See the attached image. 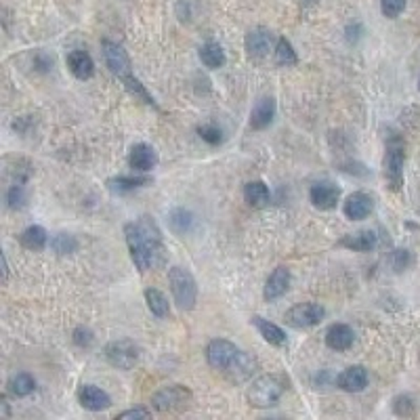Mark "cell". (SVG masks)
<instances>
[{
	"instance_id": "26",
	"label": "cell",
	"mask_w": 420,
	"mask_h": 420,
	"mask_svg": "<svg viewBox=\"0 0 420 420\" xmlns=\"http://www.w3.org/2000/svg\"><path fill=\"white\" fill-rule=\"evenodd\" d=\"M244 200L252 208H263L269 202V187L263 181H250L244 185Z\"/></svg>"
},
{
	"instance_id": "24",
	"label": "cell",
	"mask_w": 420,
	"mask_h": 420,
	"mask_svg": "<svg viewBox=\"0 0 420 420\" xmlns=\"http://www.w3.org/2000/svg\"><path fill=\"white\" fill-rule=\"evenodd\" d=\"M146 185H150V179H148V177H114V179L107 181V189H110L112 193H118V195L130 193V191L141 189V187H146Z\"/></svg>"
},
{
	"instance_id": "17",
	"label": "cell",
	"mask_w": 420,
	"mask_h": 420,
	"mask_svg": "<svg viewBox=\"0 0 420 420\" xmlns=\"http://www.w3.org/2000/svg\"><path fill=\"white\" fill-rule=\"evenodd\" d=\"M128 164L130 168L139 170V173H148L152 168H156L158 164V154L152 146L148 143H139L130 150V156H128Z\"/></svg>"
},
{
	"instance_id": "31",
	"label": "cell",
	"mask_w": 420,
	"mask_h": 420,
	"mask_svg": "<svg viewBox=\"0 0 420 420\" xmlns=\"http://www.w3.org/2000/svg\"><path fill=\"white\" fill-rule=\"evenodd\" d=\"M7 202H9V208H13V210H21V208L26 206L28 193H26L24 183L17 181L15 185H11V189H9V193H7Z\"/></svg>"
},
{
	"instance_id": "27",
	"label": "cell",
	"mask_w": 420,
	"mask_h": 420,
	"mask_svg": "<svg viewBox=\"0 0 420 420\" xmlns=\"http://www.w3.org/2000/svg\"><path fill=\"white\" fill-rule=\"evenodd\" d=\"M146 303H148V309H150L156 317L164 320V317L170 315L168 299H166L164 292H160L158 288H148V290H146Z\"/></svg>"
},
{
	"instance_id": "32",
	"label": "cell",
	"mask_w": 420,
	"mask_h": 420,
	"mask_svg": "<svg viewBox=\"0 0 420 420\" xmlns=\"http://www.w3.org/2000/svg\"><path fill=\"white\" fill-rule=\"evenodd\" d=\"M198 134L202 137V141H206L208 146H219L223 141V132L215 124H202L198 128Z\"/></svg>"
},
{
	"instance_id": "15",
	"label": "cell",
	"mask_w": 420,
	"mask_h": 420,
	"mask_svg": "<svg viewBox=\"0 0 420 420\" xmlns=\"http://www.w3.org/2000/svg\"><path fill=\"white\" fill-rule=\"evenodd\" d=\"M336 385L347 393H360L368 387V370L364 366H351L338 374Z\"/></svg>"
},
{
	"instance_id": "21",
	"label": "cell",
	"mask_w": 420,
	"mask_h": 420,
	"mask_svg": "<svg viewBox=\"0 0 420 420\" xmlns=\"http://www.w3.org/2000/svg\"><path fill=\"white\" fill-rule=\"evenodd\" d=\"M252 326L259 330V334L269 344H273V347H284L286 344V332L279 328L277 324H273V322H269V320H265L261 315H254L252 317Z\"/></svg>"
},
{
	"instance_id": "3",
	"label": "cell",
	"mask_w": 420,
	"mask_h": 420,
	"mask_svg": "<svg viewBox=\"0 0 420 420\" xmlns=\"http://www.w3.org/2000/svg\"><path fill=\"white\" fill-rule=\"evenodd\" d=\"M288 387V380L279 374H265L261 378H256L248 393H246V399L252 408H269L273 405L279 397L284 395Z\"/></svg>"
},
{
	"instance_id": "20",
	"label": "cell",
	"mask_w": 420,
	"mask_h": 420,
	"mask_svg": "<svg viewBox=\"0 0 420 420\" xmlns=\"http://www.w3.org/2000/svg\"><path fill=\"white\" fill-rule=\"evenodd\" d=\"M378 244V236L374 231H358V234H351V236H344L338 246L342 248H349L353 252H370L374 250Z\"/></svg>"
},
{
	"instance_id": "5",
	"label": "cell",
	"mask_w": 420,
	"mask_h": 420,
	"mask_svg": "<svg viewBox=\"0 0 420 420\" xmlns=\"http://www.w3.org/2000/svg\"><path fill=\"white\" fill-rule=\"evenodd\" d=\"M168 284H170V292H173V299L179 305V309L191 311L198 303V286H195L193 275L183 267H170Z\"/></svg>"
},
{
	"instance_id": "23",
	"label": "cell",
	"mask_w": 420,
	"mask_h": 420,
	"mask_svg": "<svg viewBox=\"0 0 420 420\" xmlns=\"http://www.w3.org/2000/svg\"><path fill=\"white\" fill-rule=\"evenodd\" d=\"M19 242H21L24 248H28V250H32V252H40V250H44L46 244H49V234H46L44 227L32 225V227H28V229L19 236Z\"/></svg>"
},
{
	"instance_id": "25",
	"label": "cell",
	"mask_w": 420,
	"mask_h": 420,
	"mask_svg": "<svg viewBox=\"0 0 420 420\" xmlns=\"http://www.w3.org/2000/svg\"><path fill=\"white\" fill-rule=\"evenodd\" d=\"M200 59L206 67L210 69H219L225 65L227 57H225V51L221 49V44L217 42H206L202 49H200Z\"/></svg>"
},
{
	"instance_id": "8",
	"label": "cell",
	"mask_w": 420,
	"mask_h": 420,
	"mask_svg": "<svg viewBox=\"0 0 420 420\" xmlns=\"http://www.w3.org/2000/svg\"><path fill=\"white\" fill-rule=\"evenodd\" d=\"M326 315V309L317 303H299L292 309L286 311L284 320L288 326L297 328V330H307L317 326Z\"/></svg>"
},
{
	"instance_id": "19",
	"label": "cell",
	"mask_w": 420,
	"mask_h": 420,
	"mask_svg": "<svg viewBox=\"0 0 420 420\" xmlns=\"http://www.w3.org/2000/svg\"><path fill=\"white\" fill-rule=\"evenodd\" d=\"M275 118V99L273 97H263L256 101L250 114V128L252 130H263L267 128Z\"/></svg>"
},
{
	"instance_id": "1",
	"label": "cell",
	"mask_w": 420,
	"mask_h": 420,
	"mask_svg": "<svg viewBox=\"0 0 420 420\" xmlns=\"http://www.w3.org/2000/svg\"><path fill=\"white\" fill-rule=\"evenodd\" d=\"M124 236L130 250V259L141 273L164 265L166 248L162 242V231L152 217H141L132 223H126Z\"/></svg>"
},
{
	"instance_id": "38",
	"label": "cell",
	"mask_w": 420,
	"mask_h": 420,
	"mask_svg": "<svg viewBox=\"0 0 420 420\" xmlns=\"http://www.w3.org/2000/svg\"><path fill=\"white\" fill-rule=\"evenodd\" d=\"M3 273H5V279L9 277V265H7V256L3 254Z\"/></svg>"
},
{
	"instance_id": "10",
	"label": "cell",
	"mask_w": 420,
	"mask_h": 420,
	"mask_svg": "<svg viewBox=\"0 0 420 420\" xmlns=\"http://www.w3.org/2000/svg\"><path fill=\"white\" fill-rule=\"evenodd\" d=\"M290 279H292V275H290V269H288V267H284V265L275 267L273 273L267 277V284H265L263 297H265L267 301L282 299V297L288 292V288H290Z\"/></svg>"
},
{
	"instance_id": "13",
	"label": "cell",
	"mask_w": 420,
	"mask_h": 420,
	"mask_svg": "<svg viewBox=\"0 0 420 420\" xmlns=\"http://www.w3.org/2000/svg\"><path fill=\"white\" fill-rule=\"evenodd\" d=\"M246 53L252 59H263L265 55H269L271 46H273V34L265 28H256L252 32H248L246 40H244Z\"/></svg>"
},
{
	"instance_id": "37",
	"label": "cell",
	"mask_w": 420,
	"mask_h": 420,
	"mask_svg": "<svg viewBox=\"0 0 420 420\" xmlns=\"http://www.w3.org/2000/svg\"><path fill=\"white\" fill-rule=\"evenodd\" d=\"M150 416H152V412L146 410V408H132V410H126V412L118 414L120 420H126V418H150Z\"/></svg>"
},
{
	"instance_id": "16",
	"label": "cell",
	"mask_w": 420,
	"mask_h": 420,
	"mask_svg": "<svg viewBox=\"0 0 420 420\" xmlns=\"http://www.w3.org/2000/svg\"><path fill=\"white\" fill-rule=\"evenodd\" d=\"M67 67H69V72H72L78 80H89L95 74V61H93V57L87 51H80V49H76V51H72V53L67 55Z\"/></svg>"
},
{
	"instance_id": "2",
	"label": "cell",
	"mask_w": 420,
	"mask_h": 420,
	"mask_svg": "<svg viewBox=\"0 0 420 420\" xmlns=\"http://www.w3.org/2000/svg\"><path fill=\"white\" fill-rule=\"evenodd\" d=\"M206 360L210 368L225 372L231 380H244L254 370V360L225 338H215L208 342Z\"/></svg>"
},
{
	"instance_id": "14",
	"label": "cell",
	"mask_w": 420,
	"mask_h": 420,
	"mask_svg": "<svg viewBox=\"0 0 420 420\" xmlns=\"http://www.w3.org/2000/svg\"><path fill=\"white\" fill-rule=\"evenodd\" d=\"M78 401L85 410L91 412H101L112 405V397L95 385H82L78 391Z\"/></svg>"
},
{
	"instance_id": "33",
	"label": "cell",
	"mask_w": 420,
	"mask_h": 420,
	"mask_svg": "<svg viewBox=\"0 0 420 420\" xmlns=\"http://www.w3.org/2000/svg\"><path fill=\"white\" fill-rule=\"evenodd\" d=\"M405 9V0H380V11L385 17L395 19L403 13Z\"/></svg>"
},
{
	"instance_id": "9",
	"label": "cell",
	"mask_w": 420,
	"mask_h": 420,
	"mask_svg": "<svg viewBox=\"0 0 420 420\" xmlns=\"http://www.w3.org/2000/svg\"><path fill=\"white\" fill-rule=\"evenodd\" d=\"M103 57H105L107 67L112 69V74H116L120 80L132 76L130 59H128V55H126V51L122 46H118L112 40H103Z\"/></svg>"
},
{
	"instance_id": "36",
	"label": "cell",
	"mask_w": 420,
	"mask_h": 420,
	"mask_svg": "<svg viewBox=\"0 0 420 420\" xmlns=\"http://www.w3.org/2000/svg\"><path fill=\"white\" fill-rule=\"evenodd\" d=\"M74 342L80 347V349H87V347H91L93 344V340H95V336H93V332L89 330V328H85V326H78L76 330H74Z\"/></svg>"
},
{
	"instance_id": "6",
	"label": "cell",
	"mask_w": 420,
	"mask_h": 420,
	"mask_svg": "<svg viewBox=\"0 0 420 420\" xmlns=\"http://www.w3.org/2000/svg\"><path fill=\"white\" fill-rule=\"evenodd\" d=\"M189 401L191 391L183 385H168L152 395V405L158 412H181L189 405Z\"/></svg>"
},
{
	"instance_id": "29",
	"label": "cell",
	"mask_w": 420,
	"mask_h": 420,
	"mask_svg": "<svg viewBox=\"0 0 420 420\" xmlns=\"http://www.w3.org/2000/svg\"><path fill=\"white\" fill-rule=\"evenodd\" d=\"M34 389H36V380H34L30 374H26V372L15 374V376L9 380V391H11L15 397H28L30 393H34Z\"/></svg>"
},
{
	"instance_id": "30",
	"label": "cell",
	"mask_w": 420,
	"mask_h": 420,
	"mask_svg": "<svg viewBox=\"0 0 420 420\" xmlns=\"http://www.w3.org/2000/svg\"><path fill=\"white\" fill-rule=\"evenodd\" d=\"M51 248L57 252V254H72L78 250V240L72 236V234H57L53 240H51Z\"/></svg>"
},
{
	"instance_id": "11",
	"label": "cell",
	"mask_w": 420,
	"mask_h": 420,
	"mask_svg": "<svg viewBox=\"0 0 420 420\" xmlns=\"http://www.w3.org/2000/svg\"><path fill=\"white\" fill-rule=\"evenodd\" d=\"M344 217L351 221H364L366 217H370V213L374 210V200L372 195L364 193V191H356L344 200Z\"/></svg>"
},
{
	"instance_id": "7",
	"label": "cell",
	"mask_w": 420,
	"mask_h": 420,
	"mask_svg": "<svg viewBox=\"0 0 420 420\" xmlns=\"http://www.w3.org/2000/svg\"><path fill=\"white\" fill-rule=\"evenodd\" d=\"M105 360L118 370H130L139 362V347L132 340H112L105 347Z\"/></svg>"
},
{
	"instance_id": "12",
	"label": "cell",
	"mask_w": 420,
	"mask_h": 420,
	"mask_svg": "<svg viewBox=\"0 0 420 420\" xmlns=\"http://www.w3.org/2000/svg\"><path fill=\"white\" fill-rule=\"evenodd\" d=\"M309 200L315 208L320 210H332L336 208L338 200H340V189L328 181H322V183H315L309 191Z\"/></svg>"
},
{
	"instance_id": "18",
	"label": "cell",
	"mask_w": 420,
	"mask_h": 420,
	"mask_svg": "<svg viewBox=\"0 0 420 420\" xmlns=\"http://www.w3.org/2000/svg\"><path fill=\"white\" fill-rule=\"evenodd\" d=\"M353 340L356 334L347 324H332L326 332V344L332 351H347V349H351Z\"/></svg>"
},
{
	"instance_id": "22",
	"label": "cell",
	"mask_w": 420,
	"mask_h": 420,
	"mask_svg": "<svg viewBox=\"0 0 420 420\" xmlns=\"http://www.w3.org/2000/svg\"><path fill=\"white\" fill-rule=\"evenodd\" d=\"M168 225L177 236H187V234H191L195 229L198 221H195V215L191 213V210L175 208L173 213L168 215Z\"/></svg>"
},
{
	"instance_id": "28",
	"label": "cell",
	"mask_w": 420,
	"mask_h": 420,
	"mask_svg": "<svg viewBox=\"0 0 420 420\" xmlns=\"http://www.w3.org/2000/svg\"><path fill=\"white\" fill-rule=\"evenodd\" d=\"M275 63L282 65V67H295L299 63V57H297V51L292 49V44L286 40V38H279L275 42Z\"/></svg>"
},
{
	"instance_id": "34",
	"label": "cell",
	"mask_w": 420,
	"mask_h": 420,
	"mask_svg": "<svg viewBox=\"0 0 420 420\" xmlns=\"http://www.w3.org/2000/svg\"><path fill=\"white\" fill-rule=\"evenodd\" d=\"M393 412L397 416H414V401L408 395H399L393 399Z\"/></svg>"
},
{
	"instance_id": "4",
	"label": "cell",
	"mask_w": 420,
	"mask_h": 420,
	"mask_svg": "<svg viewBox=\"0 0 420 420\" xmlns=\"http://www.w3.org/2000/svg\"><path fill=\"white\" fill-rule=\"evenodd\" d=\"M403 162H405V143L397 132H391L385 152V179L393 191H399L403 185Z\"/></svg>"
},
{
	"instance_id": "35",
	"label": "cell",
	"mask_w": 420,
	"mask_h": 420,
	"mask_svg": "<svg viewBox=\"0 0 420 420\" xmlns=\"http://www.w3.org/2000/svg\"><path fill=\"white\" fill-rule=\"evenodd\" d=\"M410 263H412L410 250H393V254H391V267L395 271H405L410 267Z\"/></svg>"
},
{
	"instance_id": "39",
	"label": "cell",
	"mask_w": 420,
	"mask_h": 420,
	"mask_svg": "<svg viewBox=\"0 0 420 420\" xmlns=\"http://www.w3.org/2000/svg\"><path fill=\"white\" fill-rule=\"evenodd\" d=\"M418 89H420V82H418Z\"/></svg>"
}]
</instances>
